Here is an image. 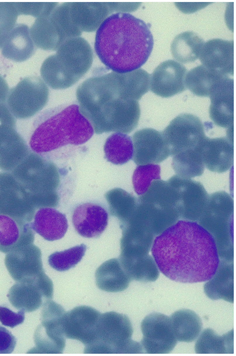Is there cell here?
I'll list each match as a JSON object with an SVG mask.
<instances>
[{"mask_svg":"<svg viewBox=\"0 0 236 356\" xmlns=\"http://www.w3.org/2000/svg\"><path fill=\"white\" fill-rule=\"evenodd\" d=\"M31 150L16 130L0 140V169L11 172Z\"/></svg>","mask_w":236,"mask_h":356,"instance_id":"obj_30","label":"cell"},{"mask_svg":"<svg viewBox=\"0 0 236 356\" xmlns=\"http://www.w3.org/2000/svg\"><path fill=\"white\" fill-rule=\"evenodd\" d=\"M180 196V219L198 222L207 206L209 195L199 182L174 175L168 180Z\"/></svg>","mask_w":236,"mask_h":356,"instance_id":"obj_16","label":"cell"},{"mask_svg":"<svg viewBox=\"0 0 236 356\" xmlns=\"http://www.w3.org/2000/svg\"><path fill=\"white\" fill-rule=\"evenodd\" d=\"M53 286L52 281L47 275L35 280L16 282L7 296L16 309L31 312L41 306L43 298L52 299Z\"/></svg>","mask_w":236,"mask_h":356,"instance_id":"obj_15","label":"cell"},{"mask_svg":"<svg viewBox=\"0 0 236 356\" xmlns=\"http://www.w3.org/2000/svg\"><path fill=\"white\" fill-rule=\"evenodd\" d=\"M18 15L14 2H0V49L16 25Z\"/></svg>","mask_w":236,"mask_h":356,"instance_id":"obj_41","label":"cell"},{"mask_svg":"<svg viewBox=\"0 0 236 356\" xmlns=\"http://www.w3.org/2000/svg\"><path fill=\"white\" fill-rule=\"evenodd\" d=\"M201 147V144L195 149L173 156L172 165L177 175L183 178L191 179L203 174L205 166Z\"/></svg>","mask_w":236,"mask_h":356,"instance_id":"obj_36","label":"cell"},{"mask_svg":"<svg viewBox=\"0 0 236 356\" xmlns=\"http://www.w3.org/2000/svg\"><path fill=\"white\" fill-rule=\"evenodd\" d=\"M233 330L219 336L210 328L203 331L195 344L199 354H227L234 353Z\"/></svg>","mask_w":236,"mask_h":356,"instance_id":"obj_33","label":"cell"},{"mask_svg":"<svg viewBox=\"0 0 236 356\" xmlns=\"http://www.w3.org/2000/svg\"><path fill=\"white\" fill-rule=\"evenodd\" d=\"M172 327L177 341L190 342L199 335L202 322L194 311L182 309L175 312L170 317Z\"/></svg>","mask_w":236,"mask_h":356,"instance_id":"obj_31","label":"cell"},{"mask_svg":"<svg viewBox=\"0 0 236 356\" xmlns=\"http://www.w3.org/2000/svg\"><path fill=\"white\" fill-rule=\"evenodd\" d=\"M170 156L198 147L206 137L201 120L191 114H182L162 132Z\"/></svg>","mask_w":236,"mask_h":356,"instance_id":"obj_12","label":"cell"},{"mask_svg":"<svg viewBox=\"0 0 236 356\" xmlns=\"http://www.w3.org/2000/svg\"><path fill=\"white\" fill-rule=\"evenodd\" d=\"M31 222L33 229L44 239L54 241L62 238L68 228L65 214L51 207H41Z\"/></svg>","mask_w":236,"mask_h":356,"instance_id":"obj_27","label":"cell"},{"mask_svg":"<svg viewBox=\"0 0 236 356\" xmlns=\"http://www.w3.org/2000/svg\"><path fill=\"white\" fill-rule=\"evenodd\" d=\"M210 118L220 127L229 128L234 122V79L226 76L212 89L209 96Z\"/></svg>","mask_w":236,"mask_h":356,"instance_id":"obj_21","label":"cell"},{"mask_svg":"<svg viewBox=\"0 0 236 356\" xmlns=\"http://www.w3.org/2000/svg\"><path fill=\"white\" fill-rule=\"evenodd\" d=\"M137 200L146 204L157 234L180 220L179 192L168 181L154 180Z\"/></svg>","mask_w":236,"mask_h":356,"instance_id":"obj_8","label":"cell"},{"mask_svg":"<svg viewBox=\"0 0 236 356\" xmlns=\"http://www.w3.org/2000/svg\"><path fill=\"white\" fill-rule=\"evenodd\" d=\"M118 259L131 280L152 282L159 276V270L153 257L149 254L133 258L119 257Z\"/></svg>","mask_w":236,"mask_h":356,"instance_id":"obj_34","label":"cell"},{"mask_svg":"<svg viewBox=\"0 0 236 356\" xmlns=\"http://www.w3.org/2000/svg\"><path fill=\"white\" fill-rule=\"evenodd\" d=\"M201 154L205 166L209 170L223 173L232 166L234 158L233 141L224 137H205L201 143Z\"/></svg>","mask_w":236,"mask_h":356,"instance_id":"obj_25","label":"cell"},{"mask_svg":"<svg viewBox=\"0 0 236 356\" xmlns=\"http://www.w3.org/2000/svg\"><path fill=\"white\" fill-rule=\"evenodd\" d=\"M154 45L148 25L124 12L112 14L98 26L94 49L101 62L118 74L140 69L148 60Z\"/></svg>","mask_w":236,"mask_h":356,"instance_id":"obj_2","label":"cell"},{"mask_svg":"<svg viewBox=\"0 0 236 356\" xmlns=\"http://www.w3.org/2000/svg\"><path fill=\"white\" fill-rule=\"evenodd\" d=\"M31 222L0 214V251L7 253L33 243Z\"/></svg>","mask_w":236,"mask_h":356,"instance_id":"obj_24","label":"cell"},{"mask_svg":"<svg viewBox=\"0 0 236 356\" xmlns=\"http://www.w3.org/2000/svg\"><path fill=\"white\" fill-rule=\"evenodd\" d=\"M234 200L225 191L209 195L206 208L198 221L213 237L220 259L234 262Z\"/></svg>","mask_w":236,"mask_h":356,"instance_id":"obj_7","label":"cell"},{"mask_svg":"<svg viewBox=\"0 0 236 356\" xmlns=\"http://www.w3.org/2000/svg\"><path fill=\"white\" fill-rule=\"evenodd\" d=\"M204 292L213 300L234 302V262L220 259L214 275L204 285Z\"/></svg>","mask_w":236,"mask_h":356,"instance_id":"obj_28","label":"cell"},{"mask_svg":"<svg viewBox=\"0 0 236 356\" xmlns=\"http://www.w3.org/2000/svg\"><path fill=\"white\" fill-rule=\"evenodd\" d=\"M57 3H14L18 15H30L37 18L51 14Z\"/></svg>","mask_w":236,"mask_h":356,"instance_id":"obj_42","label":"cell"},{"mask_svg":"<svg viewBox=\"0 0 236 356\" xmlns=\"http://www.w3.org/2000/svg\"><path fill=\"white\" fill-rule=\"evenodd\" d=\"M86 250V246L81 244L64 251L55 252L49 256L48 263L56 270H68L80 261Z\"/></svg>","mask_w":236,"mask_h":356,"instance_id":"obj_39","label":"cell"},{"mask_svg":"<svg viewBox=\"0 0 236 356\" xmlns=\"http://www.w3.org/2000/svg\"><path fill=\"white\" fill-rule=\"evenodd\" d=\"M93 133L78 104H62L44 110L36 118L29 146L32 152L53 162L62 148L82 145Z\"/></svg>","mask_w":236,"mask_h":356,"instance_id":"obj_4","label":"cell"},{"mask_svg":"<svg viewBox=\"0 0 236 356\" xmlns=\"http://www.w3.org/2000/svg\"><path fill=\"white\" fill-rule=\"evenodd\" d=\"M36 208L9 172H0V214L30 222Z\"/></svg>","mask_w":236,"mask_h":356,"instance_id":"obj_13","label":"cell"},{"mask_svg":"<svg viewBox=\"0 0 236 356\" xmlns=\"http://www.w3.org/2000/svg\"><path fill=\"white\" fill-rule=\"evenodd\" d=\"M9 88L5 79L0 75V103H5Z\"/></svg>","mask_w":236,"mask_h":356,"instance_id":"obj_45","label":"cell"},{"mask_svg":"<svg viewBox=\"0 0 236 356\" xmlns=\"http://www.w3.org/2000/svg\"><path fill=\"white\" fill-rule=\"evenodd\" d=\"M72 220L75 230L80 235L86 238H96L106 229L108 215L101 206L85 203L75 208Z\"/></svg>","mask_w":236,"mask_h":356,"instance_id":"obj_23","label":"cell"},{"mask_svg":"<svg viewBox=\"0 0 236 356\" xmlns=\"http://www.w3.org/2000/svg\"><path fill=\"white\" fill-rule=\"evenodd\" d=\"M10 173L28 195L36 209L57 206V190L60 178L53 162L31 150Z\"/></svg>","mask_w":236,"mask_h":356,"instance_id":"obj_5","label":"cell"},{"mask_svg":"<svg viewBox=\"0 0 236 356\" xmlns=\"http://www.w3.org/2000/svg\"><path fill=\"white\" fill-rule=\"evenodd\" d=\"M104 151L105 158L115 165H122L131 160L133 154V145L131 137L117 132L106 139Z\"/></svg>","mask_w":236,"mask_h":356,"instance_id":"obj_37","label":"cell"},{"mask_svg":"<svg viewBox=\"0 0 236 356\" xmlns=\"http://www.w3.org/2000/svg\"><path fill=\"white\" fill-rule=\"evenodd\" d=\"M187 69L181 63L168 60L159 64L150 78L152 92L163 98H169L185 91Z\"/></svg>","mask_w":236,"mask_h":356,"instance_id":"obj_19","label":"cell"},{"mask_svg":"<svg viewBox=\"0 0 236 356\" xmlns=\"http://www.w3.org/2000/svg\"><path fill=\"white\" fill-rule=\"evenodd\" d=\"M133 160L137 165L160 163L170 156L162 132L144 128L133 136Z\"/></svg>","mask_w":236,"mask_h":356,"instance_id":"obj_20","label":"cell"},{"mask_svg":"<svg viewBox=\"0 0 236 356\" xmlns=\"http://www.w3.org/2000/svg\"><path fill=\"white\" fill-rule=\"evenodd\" d=\"M80 110L96 134L129 133L140 116L138 101L121 97L116 73L89 79L77 88Z\"/></svg>","mask_w":236,"mask_h":356,"instance_id":"obj_3","label":"cell"},{"mask_svg":"<svg viewBox=\"0 0 236 356\" xmlns=\"http://www.w3.org/2000/svg\"><path fill=\"white\" fill-rule=\"evenodd\" d=\"M226 76H228L218 74L202 65L187 72L185 84L186 88L194 95L199 97H209L214 85Z\"/></svg>","mask_w":236,"mask_h":356,"instance_id":"obj_35","label":"cell"},{"mask_svg":"<svg viewBox=\"0 0 236 356\" xmlns=\"http://www.w3.org/2000/svg\"><path fill=\"white\" fill-rule=\"evenodd\" d=\"M41 323L34 335L35 347L29 353H61L65 346L63 320L65 313L61 305L51 299L42 304Z\"/></svg>","mask_w":236,"mask_h":356,"instance_id":"obj_11","label":"cell"},{"mask_svg":"<svg viewBox=\"0 0 236 356\" xmlns=\"http://www.w3.org/2000/svg\"><path fill=\"white\" fill-rule=\"evenodd\" d=\"M120 257L133 258L149 254L156 236L152 222L143 205L138 202L129 219L121 224Z\"/></svg>","mask_w":236,"mask_h":356,"instance_id":"obj_9","label":"cell"},{"mask_svg":"<svg viewBox=\"0 0 236 356\" xmlns=\"http://www.w3.org/2000/svg\"><path fill=\"white\" fill-rule=\"evenodd\" d=\"M4 262L16 282L35 279L45 274L41 251L33 243L7 253Z\"/></svg>","mask_w":236,"mask_h":356,"instance_id":"obj_17","label":"cell"},{"mask_svg":"<svg viewBox=\"0 0 236 356\" xmlns=\"http://www.w3.org/2000/svg\"><path fill=\"white\" fill-rule=\"evenodd\" d=\"M141 328L143 338L141 342L145 353L166 354L171 352L177 344L170 317L153 312L142 320Z\"/></svg>","mask_w":236,"mask_h":356,"instance_id":"obj_14","label":"cell"},{"mask_svg":"<svg viewBox=\"0 0 236 356\" xmlns=\"http://www.w3.org/2000/svg\"><path fill=\"white\" fill-rule=\"evenodd\" d=\"M200 60L209 70L224 76H233L234 42L213 39L204 43Z\"/></svg>","mask_w":236,"mask_h":356,"instance_id":"obj_22","label":"cell"},{"mask_svg":"<svg viewBox=\"0 0 236 356\" xmlns=\"http://www.w3.org/2000/svg\"><path fill=\"white\" fill-rule=\"evenodd\" d=\"M16 344L15 336L7 329L0 325V354L12 353Z\"/></svg>","mask_w":236,"mask_h":356,"instance_id":"obj_44","label":"cell"},{"mask_svg":"<svg viewBox=\"0 0 236 356\" xmlns=\"http://www.w3.org/2000/svg\"><path fill=\"white\" fill-rule=\"evenodd\" d=\"M24 313L23 310L15 312L6 306H0V321L4 326L13 328L23 323Z\"/></svg>","mask_w":236,"mask_h":356,"instance_id":"obj_43","label":"cell"},{"mask_svg":"<svg viewBox=\"0 0 236 356\" xmlns=\"http://www.w3.org/2000/svg\"><path fill=\"white\" fill-rule=\"evenodd\" d=\"M133 327L125 314L114 311L101 314L93 341L85 345L88 354L142 353L141 343L131 339Z\"/></svg>","mask_w":236,"mask_h":356,"instance_id":"obj_6","label":"cell"},{"mask_svg":"<svg viewBox=\"0 0 236 356\" xmlns=\"http://www.w3.org/2000/svg\"><path fill=\"white\" fill-rule=\"evenodd\" d=\"M95 278L100 289L111 292L124 290L131 281L117 258L102 263L96 271Z\"/></svg>","mask_w":236,"mask_h":356,"instance_id":"obj_29","label":"cell"},{"mask_svg":"<svg viewBox=\"0 0 236 356\" xmlns=\"http://www.w3.org/2000/svg\"><path fill=\"white\" fill-rule=\"evenodd\" d=\"M49 90L38 76H29L21 80L9 90L6 104L14 117L29 118L43 109L48 100Z\"/></svg>","mask_w":236,"mask_h":356,"instance_id":"obj_10","label":"cell"},{"mask_svg":"<svg viewBox=\"0 0 236 356\" xmlns=\"http://www.w3.org/2000/svg\"><path fill=\"white\" fill-rule=\"evenodd\" d=\"M160 172L161 168L158 164L138 165L132 177L133 187L137 195L144 194L154 180L160 179Z\"/></svg>","mask_w":236,"mask_h":356,"instance_id":"obj_40","label":"cell"},{"mask_svg":"<svg viewBox=\"0 0 236 356\" xmlns=\"http://www.w3.org/2000/svg\"><path fill=\"white\" fill-rule=\"evenodd\" d=\"M204 43L203 39L196 33L184 32L175 37L171 45V52L179 62H194L199 58Z\"/></svg>","mask_w":236,"mask_h":356,"instance_id":"obj_32","label":"cell"},{"mask_svg":"<svg viewBox=\"0 0 236 356\" xmlns=\"http://www.w3.org/2000/svg\"><path fill=\"white\" fill-rule=\"evenodd\" d=\"M101 313L85 305L65 312L63 320L65 337L81 341L85 346L94 340Z\"/></svg>","mask_w":236,"mask_h":356,"instance_id":"obj_18","label":"cell"},{"mask_svg":"<svg viewBox=\"0 0 236 356\" xmlns=\"http://www.w3.org/2000/svg\"><path fill=\"white\" fill-rule=\"evenodd\" d=\"M111 214L120 220V225L131 216L137 205L135 196L121 188H114L105 195Z\"/></svg>","mask_w":236,"mask_h":356,"instance_id":"obj_38","label":"cell"},{"mask_svg":"<svg viewBox=\"0 0 236 356\" xmlns=\"http://www.w3.org/2000/svg\"><path fill=\"white\" fill-rule=\"evenodd\" d=\"M151 252L159 270L182 283L207 281L219 263L215 242L197 222L180 219L154 240Z\"/></svg>","mask_w":236,"mask_h":356,"instance_id":"obj_1","label":"cell"},{"mask_svg":"<svg viewBox=\"0 0 236 356\" xmlns=\"http://www.w3.org/2000/svg\"><path fill=\"white\" fill-rule=\"evenodd\" d=\"M1 54L15 62H22L34 54L35 48L28 27L17 24L6 37L1 47Z\"/></svg>","mask_w":236,"mask_h":356,"instance_id":"obj_26","label":"cell"}]
</instances>
